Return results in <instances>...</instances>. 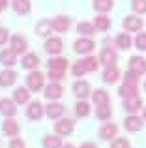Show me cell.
<instances>
[{"mask_svg":"<svg viewBox=\"0 0 146 148\" xmlns=\"http://www.w3.org/2000/svg\"><path fill=\"white\" fill-rule=\"evenodd\" d=\"M68 69V60L66 58H51L49 60V77H51V81H60L64 77V73H66Z\"/></svg>","mask_w":146,"mask_h":148,"instance_id":"obj_1","label":"cell"},{"mask_svg":"<svg viewBox=\"0 0 146 148\" xmlns=\"http://www.w3.org/2000/svg\"><path fill=\"white\" fill-rule=\"evenodd\" d=\"M98 58H94V56H86V58H83V60H79L75 66H73V75L75 77H81V75H84V73H90V71H96L98 69Z\"/></svg>","mask_w":146,"mask_h":148,"instance_id":"obj_2","label":"cell"},{"mask_svg":"<svg viewBox=\"0 0 146 148\" xmlns=\"http://www.w3.org/2000/svg\"><path fill=\"white\" fill-rule=\"evenodd\" d=\"M26 83H28V88L32 92H38V90L43 88L45 77H43V73H40V71H32L28 77H26Z\"/></svg>","mask_w":146,"mask_h":148,"instance_id":"obj_3","label":"cell"},{"mask_svg":"<svg viewBox=\"0 0 146 148\" xmlns=\"http://www.w3.org/2000/svg\"><path fill=\"white\" fill-rule=\"evenodd\" d=\"M122 25H124V28L128 30V32H139V30L143 28V19L137 17V15H128V17L122 21Z\"/></svg>","mask_w":146,"mask_h":148,"instance_id":"obj_4","label":"cell"},{"mask_svg":"<svg viewBox=\"0 0 146 148\" xmlns=\"http://www.w3.org/2000/svg\"><path fill=\"white\" fill-rule=\"evenodd\" d=\"M94 47H96V43L92 40H86V38H81V40H77L75 43H73V49H75V53H79V54L92 53Z\"/></svg>","mask_w":146,"mask_h":148,"instance_id":"obj_5","label":"cell"},{"mask_svg":"<svg viewBox=\"0 0 146 148\" xmlns=\"http://www.w3.org/2000/svg\"><path fill=\"white\" fill-rule=\"evenodd\" d=\"M0 112H2L6 118L15 116V112H17L15 101H13V99H8V98H2V99H0Z\"/></svg>","mask_w":146,"mask_h":148,"instance_id":"obj_6","label":"cell"},{"mask_svg":"<svg viewBox=\"0 0 146 148\" xmlns=\"http://www.w3.org/2000/svg\"><path fill=\"white\" fill-rule=\"evenodd\" d=\"M73 92H75V96L79 99H84L90 96V83L88 81H77L75 84H73Z\"/></svg>","mask_w":146,"mask_h":148,"instance_id":"obj_7","label":"cell"},{"mask_svg":"<svg viewBox=\"0 0 146 148\" xmlns=\"http://www.w3.org/2000/svg\"><path fill=\"white\" fill-rule=\"evenodd\" d=\"M64 111H66V107H64L62 103H56V101H53V103H49L47 107H45V112H47V116L51 120L60 118V116L64 114Z\"/></svg>","mask_w":146,"mask_h":148,"instance_id":"obj_8","label":"cell"},{"mask_svg":"<svg viewBox=\"0 0 146 148\" xmlns=\"http://www.w3.org/2000/svg\"><path fill=\"white\" fill-rule=\"evenodd\" d=\"M43 112H45L43 105H41L40 101H32V103H30V107H28V111H26V116H28L30 120H41Z\"/></svg>","mask_w":146,"mask_h":148,"instance_id":"obj_9","label":"cell"},{"mask_svg":"<svg viewBox=\"0 0 146 148\" xmlns=\"http://www.w3.org/2000/svg\"><path fill=\"white\" fill-rule=\"evenodd\" d=\"M62 49H64V43L60 38H49L45 41V51L49 54H58V53H62Z\"/></svg>","mask_w":146,"mask_h":148,"instance_id":"obj_10","label":"cell"},{"mask_svg":"<svg viewBox=\"0 0 146 148\" xmlns=\"http://www.w3.org/2000/svg\"><path fill=\"white\" fill-rule=\"evenodd\" d=\"M129 69H131L133 73H137V75H143L146 71V60L143 56H131V60H129Z\"/></svg>","mask_w":146,"mask_h":148,"instance_id":"obj_11","label":"cell"},{"mask_svg":"<svg viewBox=\"0 0 146 148\" xmlns=\"http://www.w3.org/2000/svg\"><path fill=\"white\" fill-rule=\"evenodd\" d=\"M70 25H71V19L66 17V15H58V17L53 19V30H56V32H66L70 28Z\"/></svg>","mask_w":146,"mask_h":148,"instance_id":"obj_12","label":"cell"},{"mask_svg":"<svg viewBox=\"0 0 146 148\" xmlns=\"http://www.w3.org/2000/svg\"><path fill=\"white\" fill-rule=\"evenodd\" d=\"M124 126H126L128 131L137 133V131L143 130V118H139V116H128V118L124 120Z\"/></svg>","mask_w":146,"mask_h":148,"instance_id":"obj_13","label":"cell"},{"mask_svg":"<svg viewBox=\"0 0 146 148\" xmlns=\"http://www.w3.org/2000/svg\"><path fill=\"white\" fill-rule=\"evenodd\" d=\"M62 92H64V88L58 83H51V84L45 86V98L47 99H58L62 96Z\"/></svg>","mask_w":146,"mask_h":148,"instance_id":"obj_14","label":"cell"},{"mask_svg":"<svg viewBox=\"0 0 146 148\" xmlns=\"http://www.w3.org/2000/svg\"><path fill=\"white\" fill-rule=\"evenodd\" d=\"M2 131L8 135V137H15V135L19 133V124L15 122L13 118H6L2 124Z\"/></svg>","mask_w":146,"mask_h":148,"instance_id":"obj_15","label":"cell"},{"mask_svg":"<svg viewBox=\"0 0 146 148\" xmlns=\"http://www.w3.org/2000/svg\"><path fill=\"white\" fill-rule=\"evenodd\" d=\"M116 53H114L113 49L111 47H105L101 51V54H99V62H101V64H105V66H113L114 62H116Z\"/></svg>","mask_w":146,"mask_h":148,"instance_id":"obj_16","label":"cell"},{"mask_svg":"<svg viewBox=\"0 0 146 148\" xmlns=\"http://www.w3.org/2000/svg\"><path fill=\"white\" fill-rule=\"evenodd\" d=\"M55 130H56V133H58V135H70L71 131H73V120H70V118L60 120V122H56Z\"/></svg>","mask_w":146,"mask_h":148,"instance_id":"obj_17","label":"cell"},{"mask_svg":"<svg viewBox=\"0 0 146 148\" xmlns=\"http://www.w3.org/2000/svg\"><path fill=\"white\" fill-rule=\"evenodd\" d=\"M15 51L13 49H4L2 53H0V64L2 66H8V68H10V66H13L15 62H17V58H15Z\"/></svg>","mask_w":146,"mask_h":148,"instance_id":"obj_18","label":"cell"},{"mask_svg":"<svg viewBox=\"0 0 146 148\" xmlns=\"http://www.w3.org/2000/svg\"><path fill=\"white\" fill-rule=\"evenodd\" d=\"M141 107H143V101H141V98L137 94L131 96V98H128V99H126V103H124V109L128 112H137Z\"/></svg>","mask_w":146,"mask_h":148,"instance_id":"obj_19","label":"cell"},{"mask_svg":"<svg viewBox=\"0 0 146 148\" xmlns=\"http://www.w3.org/2000/svg\"><path fill=\"white\" fill-rule=\"evenodd\" d=\"M15 81H17V73L15 71H11V69L0 71V84H2V86H11Z\"/></svg>","mask_w":146,"mask_h":148,"instance_id":"obj_20","label":"cell"},{"mask_svg":"<svg viewBox=\"0 0 146 148\" xmlns=\"http://www.w3.org/2000/svg\"><path fill=\"white\" fill-rule=\"evenodd\" d=\"M11 8L15 10V13L26 15L30 11V0H11Z\"/></svg>","mask_w":146,"mask_h":148,"instance_id":"obj_21","label":"cell"},{"mask_svg":"<svg viewBox=\"0 0 146 148\" xmlns=\"http://www.w3.org/2000/svg\"><path fill=\"white\" fill-rule=\"evenodd\" d=\"M21 64H23V68H25V69H34V68H38V66H40V56H38V54H34V53L25 54Z\"/></svg>","mask_w":146,"mask_h":148,"instance_id":"obj_22","label":"cell"},{"mask_svg":"<svg viewBox=\"0 0 146 148\" xmlns=\"http://www.w3.org/2000/svg\"><path fill=\"white\" fill-rule=\"evenodd\" d=\"M118 77H120V71H118V68H114V66H107V69L103 71V81L109 84L116 83Z\"/></svg>","mask_w":146,"mask_h":148,"instance_id":"obj_23","label":"cell"},{"mask_svg":"<svg viewBox=\"0 0 146 148\" xmlns=\"http://www.w3.org/2000/svg\"><path fill=\"white\" fill-rule=\"evenodd\" d=\"M116 133H118V126H116V124H105V126L101 127V131H99L101 139H105V141L116 137Z\"/></svg>","mask_w":146,"mask_h":148,"instance_id":"obj_24","label":"cell"},{"mask_svg":"<svg viewBox=\"0 0 146 148\" xmlns=\"http://www.w3.org/2000/svg\"><path fill=\"white\" fill-rule=\"evenodd\" d=\"M11 49L17 54H23L26 51V40L23 36H13L11 38Z\"/></svg>","mask_w":146,"mask_h":148,"instance_id":"obj_25","label":"cell"},{"mask_svg":"<svg viewBox=\"0 0 146 148\" xmlns=\"http://www.w3.org/2000/svg\"><path fill=\"white\" fill-rule=\"evenodd\" d=\"M13 99H15V103H19V105L28 103V99H30V92H28V88L19 86L17 90H15V94H13Z\"/></svg>","mask_w":146,"mask_h":148,"instance_id":"obj_26","label":"cell"},{"mask_svg":"<svg viewBox=\"0 0 146 148\" xmlns=\"http://www.w3.org/2000/svg\"><path fill=\"white\" fill-rule=\"evenodd\" d=\"M92 99H94V103H96V105H107V103L111 101L109 94H107L103 88H98V90L92 94Z\"/></svg>","mask_w":146,"mask_h":148,"instance_id":"obj_27","label":"cell"},{"mask_svg":"<svg viewBox=\"0 0 146 148\" xmlns=\"http://www.w3.org/2000/svg\"><path fill=\"white\" fill-rule=\"evenodd\" d=\"M51 30H53V21H49V19H41V21L36 25L38 36H47Z\"/></svg>","mask_w":146,"mask_h":148,"instance_id":"obj_28","label":"cell"},{"mask_svg":"<svg viewBox=\"0 0 146 148\" xmlns=\"http://www.w3.org/2000/svg\"><path fill=\"white\" fill-rule=\"evenodd\" d=\"M43 148H62V141H60V137L47 135L43 139Z\"/></svg>","mask_w":146,"mask_h":148,"instance_id":"obj_29","label":"cell"},{"mask_svg":"<svg viewBox=\"0 0 146 148\" xmlns=\"http://www.w3.org/2000/svg\"><path fill=\"white\" fill-rule=\"evenodd\" d=\"M113 6H114L113 0H94L96 11H109V10H113Z\"/></svg>","mask_w":146,"mask_h":148,"instance_id":"obj_30","label":"cell"},{"mask_svg":"<svg viewBox=\"0 0 146 148\" xmlns=\"http://www.w3.org/2000/svg\"><path fill=\"white\" fill-rule=\"evenodd\" d=\"M96 116H98L99 120H109L111 118V107H109V103H107V105H98V107H96Z\"/></svg>","mask_w":146,"mask_h":148,"instance_id":"obj_31","label":"cell"},{"mask_svg":"<svg viewBox=\"0 0 146 148\" xmlns=\"http://www.w3.org/2000/svg\"><path fill=\"white\" fill-rule=\"evenodd\" d=\"M116 47L120 49H129L131 47V38H129V34H118L116 36Z\"/></svg>","mask_w":146,"mask_h":148,"instance_id":"obj_32","label":"cell"},{"mask_svg":"<svg viewBox=\"0 0 146 148\" xmlns=\"http://www.w3.org/2000/svg\"><path fill=\"white\" fill-rule=\"evenodd\" d=\"M77 30L81 34H84V36H92V34H96V25H90V23L83 21V23L77 25Z\"/></svg>","mask_w":146,"mask_h":148,"instance_id":"obj_33","label":"cell"},{"mask_svg":"<svg viewBox=\"0 0 146 148\" xmlns=\"http://www.w3.org/2000/svg\"><path fill=\"white\" fill-rule=\"evenodd\" d=\"M94 25H96V28H98V30H109V26H111V19H109V17H105V15H99V17H96Z\"/></svg>","mask_w":146,"mask_h":148,"instance_id":"obj_34","label":"cell"},{"mask_svg":"<svg viewBox=\"0 0 146 148\" xmlns=\"http://www.w3.org/2000/svg\"><path fill=\"white\" fill-rule=\"evenodd\" d=\"M75 107H77L75 111H77V114H79V116H88V114H90V105H88L84 99H81Z\"/></svg>","mask_w":146,"mask_h":148,"instance_id":"obj_35","label":"cell"},{"mask_svg":"<svg viewBox=\"0 0 146 148\" xmlns=\"http://www.w3.org/2000/svg\"><path fill=\"white\" fill-rule=\"evenodd\" d=\"M137 83H139V75H137V73H133L131 69H129V71L126 73L124 84H128V86H135V88H137Z\"/></svg>","mask_w":146,"mask_h":148,"instance_id":"obj_36","label":"cell"},{"mask_svg":"<svg viewBox=\"0 0 146 148\" xmlns=\"http://www.w3.org/2000/svg\"><path fill=\"white\" fill-rule=\"evenodd\" d=\"M118 94L122 96V98H131V96L137 94V88L135 86H128V84H124V86H120V90H118Z\"/></svg>","mask_w":146,"mask_h":148,"instance_id":"obj_37","label":"cell"},{"mask_svg":"<svg viewBox=\"0 0 146 148\" xmlns=\"http://www.w3.org/2000/svg\"><path fill=\"white\" fill-rule=\"evenodd\" d=\"M131 8L135 13H146V0H131Z\"/></svg>","mask_w":146,"mask_h":148,"instance_id":"obj_38","label":"cell"},{"mask_svg":"<svg viewBox=\"0 0 146 148\" xmlns=\"http://www.w3.org/2000/svg\"><path fill=\"white\" fill-rule=\"evenodd\" d=\"M135 45H137V49H139V51H146V32L137 34V38H135Z\"/></svg>","mask_w":146,"mask_h":148,"instance_id":"obj_39","label":"cell"},{"mask_svg":"<svg viewBox=\"0 0 146 148\" xmlns=\"http://www.w3.org/2000/svg\"><path fill=\"white\" fill-rule=\"evenodd\" d=\"M111 148H129V143L126 139H116V141L111 145Z\"/></svg>","mask_w":146,"mask_h":148,"instance_id":"obj_40","label":"cell"},{"mask_svg":"<svg viewBox=\"0 0 146 148\" xmlns=\"http://www.w3.org/2000/svg\"><path fill=\"white\" fill-rule=\"evenodd\" d=\"M10 148H25V143H23L21 139H13V141L10 143Z\"/></svg>","mask_w":146,"mask_h":148,"instance_id":"obj_41","label":"cell"},{"mask_svg":"<svg viewBox=\"0 0 146 148\" xmlns=\"http://www.w3.org/2000/svg\"><path fill=\"white\" fill-rule=\"evenodd\" d=\"M8 41V30L6 28H0V45H4Z\"/></svg>","mask_w":146,"mask_h":148,"instance_id":"obj_42","label":"cell"},{"mask_svg":"<svg viewBox=\"0 0 146 148\" xmlns=\"http://www.w3.org/2000/svg\"><path fill=\"white\" fill-rule=\"evenodd\" d=\"M81 148H98L94 145V143H83V145H81Z\"/></svg>","mask_w":146,"mask_h":148,"instance_id":"obj_43","label":"cell"},{"mask_svg":"<svg viewBox=\"0 0 146 148\" xmlns=\"http://www.w3.org/2000/svg\"><path fill=\"white\" fill-rule=\"evenodd\" d=\"M6 4H8V2H6V0H0V11H2V10H4V8H6Z\"/></svg>","mask_w":146,"mask_h":148,"instance_id":"obj_44","label":"cell"},{"mask_svg":"<svg viewBox=\"0 0 146 148\" xmlns=\"http://www.w3.org/2000/svg\"><path fill=\"white\" fill-rule=\"evenodd\" d=\"M62 148H75V146H73V145H64Z\"/></svg>","mask_w":146,"mask_h":148,"instance_id":"obj_45","label":"cell"},{"mask_svg":"<svg viewBox=\"0 0 146 148\" xmlns=\"http://www.w3.org/2000/svg\"><path fill=\"white\" fill-rule=\"evenodd\" d=\"M144 120H146V109H144Z\"/></svg>","mask_w":146,"mask_h":148,"instance_id":"obj_46","label":"cell"},{"mask_svg":"<svg viewBox=\"0 0 146 148\" xmlns=\"http://www.w3.org/2000/svg\"><path fill=\"white\" fill-rule=\"evenodd\" d=\"M144 88H146V83H144Z\"/></svg>","mask_w":146,"mask_h":148,"instance_id":"obj_47","label":"cell"}]
</instances>
